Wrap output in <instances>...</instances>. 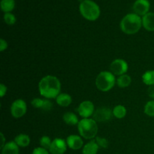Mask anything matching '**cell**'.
I'll return each mask as SVG.
<instances>
[{"label":"cell","mask_w":154,"mask_h":154,"mask_svg":"<svg viewBox=\"0 0 154 154\" xmlns=\"http://www.w3.org/2000/svg\"><path fill=\"white\" fill-rule=\"evenodd\" d=\"M39 93L45 99H57L60 94L61 83L54 75H47L42 78L38 84Z\"/></svg>","instance_id":"6da1fadb"},{"label":"cell","mask_w":154,"mask_h":154,"mask_svg":"<svg viewBox=\"0 0 154 154\" xmlns=\"http://www.w3.org/2000/svg\"><path fill=\"white\" fill-rule=\"evenodd\" d=\"M142 26V18L136 14H128L120 22V29L127 35L138 32Z\"/></svg>","instance_id":"7a4b0ae2"},{"label":"cell","mask_w":154,"mask_h":154,"mask_svg":"<svg viewBox=\"0 0 154 154\" xmlns=\"http://www.w3.org/2000/svg\"><path fill=\"white\" fill-rule=\"evenodd\" d=\"M78 125L80 135L85 139L93 140L97 135L98 126L96 121L93 119L83 118Z\"/></svg>","instance_id":"3957f363"},{"label":"cell","mask_w":154,"mask_h":154,"mask_svg":"<svg viewBox=\"0 0 154 154\" xmlns=\"http://www.w3.org/2000/svg\"><path fill=\"white\" fill-rule=\"evenodd\" d=\"M79 9L81 15L88 20H96L100 16L99 5L92 0H83L80 4Z\"/></svg>","instance_id":"277c9868"},{"label":"cell","mask_w":154,"mask_h":154,"mask_svg":"<svg viewBox=\"0 0 154 154\" xmlns=\"http://www.w3.org/2000/svg\"><path fill=\"white\" fill-rule=\"evenodd\" d=\"M116 79L114 75L111 72H100L96 79V86L100 91L108 92L114 87Z\"/></svg>","instance_id":"5b68a950"},{"label":"cell","mask_w":154,"mask_h":154,"mask_svg":"<svg viewBox=\"0 0 154 154\" xmlns=\"http://www.w3.org/2000/svg\"><path fill=\"white\" fill-rule=\"evenodd\" d=\"M26 103L23 99H16L11 106V114L14 118H20L26 113Z\"/></svg>","instance_id":"8992f818"},{"label":"cell","mask_w":154,"mask_h":154,"mask_svg":"<svg viewBox=\"0 0 154 154\" xmlns=\"http://www.w3.org/2000/svg\"><path fill=\"white\" fill-rule=\"evenodd\" d=\"M113 111L109 107H99L95 110L93 115V119L96 122H108L111 120Z\"/></svg>","instance_id":"52a82bcc"},{"label":"cell","mask_w":154,"mask_h":154,"mask_svg":"<svg viewBox=\"0 0 154 154\" xmlns=\"http://www.w3.org/2000/svg\"><path fill=\"white\" fill-rule=\"evenodd\" d=\"M128 69H129L128 63L123 59H117L114 60L110 66V70L111 73L118 76L125 75L128 71Z\"/></svg>","instance_id":"ba28073f"},{"label":"cell","mask_w":154,"mask_h":154,"mask_svg":"<svg viewBox=\"0 0 154 154\" xmlns=\"http://www.w3.org/2000/svg\"><path fill=\"white\" fill-rule=\"evenodd\" d=\"M78 111L79 115L83 118H89L93 115L95 112V107L91 101L86 100L81 102L78 106Z\"/></svg>","instance_id":"9c48e42d"},{"label":"cell","mask_w":154,"mask_h":154,"mask_svg":"<svg viewBox=\"0 0 154 154\" xmlns=\"http://www.w3.org/2000/svg\"><path fill=\"white\" fill-rule=\"evenodd\" d=\"M67 143L62 138H55L52 141L49 152L51 154H64L67 150Z\"/></svg>","instance_id":"30bf717a"},{"label":"cell","mask_w":154,"mask_h":154,"mask_svg":"<svg viewBox=\"0 0 154 154\" xmlns=\"http://www.w3.org/2000/svg\"><path fill=\"white\" fill-rule=\"evenodd\" d=\"M150 4L148 0H136L133 5V11L135 14L139 16H144L149 13Z\"/></svg>","instance_id":"8fae6325"},{"label":"cell","mask_w":154,"mask_h":154,"mask_svg":"<svg viewBox=\"0 0 154 154\" xmlns=\"http://www.w3.org/2000/svg\"><path fill=\"white\" fill-rule=\"evenodd\" d=\"M66 143H67L68 147L74 150H79V149L82 148L84 146L83 139L81 136L77 135H71L68 136L67 139H66Z\"/></svg>","instance_id":"7c38bea8"},{"label":"cell","mask_w":154,"mask_h":154,"mask_svg":"<svg viewBox=\"0 0 154 154\" xmlns=\"http://www.w3.org/2000/svg\"><path fill=\"white\" fill-rule=\"evenodd\" d=\"M142 26L149 32H154V13L149 12L142 17Z\"/></svg>","instance_id":"4fadbf2b"},{"label":"cell","mask_w":154,"mask_h":154,"mask_svg":"<svg viewBox=\"0 0 154 154\" xmlns=\"http://www.w3.org/2000/svg\"><path fill=\"white\" fill-rule=\"evenodd\" d=\"M19 146L15 141H9L2 148V154H19Z\"/></svg>","instance_id":"5bb4252c"},{"label":"cell","mask_w":154,"mask_h":154,"mask_svg":"<svg viewBox=\"0 0 154 154\" xmlns=\"http://www.w3.org/2000/svg\"><path fill=\"white\" fill-rule=\"evenodd\" d=\"M99 147L96 140H91L83 147V154H97Z\"/></svg>","instance_id":"9a60e30c"},{"label":"cell","mask_w":154,"mask_h":154,"mask_svg":"<svg viewBox=\"0 0 154 154\" xmlns=\"http://www.w3.org/2000/svg\"><path fill=\"white\" fill-rule=\"evenodd\" d=\"M57 103L61 107H68L72 102V96L68 93H60L56 99Z\"/></svg>","instance_id":"2e32d148"},{"label":"cell","mask_w":154,"mask_h":154,"mask_svg":"<svg viewBox=\"0 0 154 154\" xmlns=\"http://www.w3.org/2000/svg\"><path fill=\"white\" fill-rule=\"evenodd\" d=\"M30 138L28 135L26 134H20L17 135L14 138V141L19 147H26L30 144Z\"/></svg>","instance_id":"e0dca14e"},{"label":"cell","mask_w":154,"mask_h":154,"mask_svg":"<svg viewBox=\"0 0 154 154\" xmlns=\"http://www.w3.org/2000/svg\"><path fill=\"white\" fill-rule=\"evenodd\" d=\"M63 118V121H64L66 124L69 125V126H75V125L78 124V123H79V120H78L77 115L72 112L65 113Z\"/></svg>","instance_id":"ac0fdd59"},{"label":"cell","mask_w":154,"mask_h":154,"mask_svg":"<svg viewBox=\"0 0 154 154\" xmlns=\"http://www.w3.org/2000/svg\"><path fill=\"white\" fill-rule=\"evenodd\" d=\"M131 83H132V78L129 75H126V74L119 76V78L117 80V86L119 87H121V88L129 87Z\"/></svg>","instance_id":"d6986e66"},{"label":"cell","mask_w":154,"mask_h":154,"mask_svg":"<svg viewBox=\"0 0 154 154\" xmlns=\"http://www.w3.org/2000/svg\"><path fill=\"white\" fill-rule=\"evenodd\" d=\"M126 108L122 105H118L115 106L113 109V115L117 119H123L126 115Z\"/></svg>","instance_id":"ffe728a7"},{"label":"cell","mask_w":154,"mask_h":154,"mask_svg":"<svg viewBox=\"0 0 154 154\" xmlns=\"http://www.w3.org/2000/svg\"><path fill=\"white\" fill-rule=\"evenodd\" d=\"M142 81L149 87L154 86V70L147 71L142 75Z\"/></svg>","instance_id":"44dd1931"},{"label":"cell","mask_w":154,"mask_h":154,"mask_svg":"<svg viewBox=\"0 0 154 154\" xmlns=\"http://www.w3.org/2000/svg\"><path fill=\"white\" fill-rule=\"evenodd\" d=\"M15 7L14 0H2L1 8L5 13H9L14 10Z\"/></svg>","instance_id":"7402d4cb"},{"label":"cell","mask_w":154,"mask_h":154,"mask_svg":"<svg viewBox=\"0 0 154 154\" xmlns=\"http://www.w3.org/2000/svg\"><path fill=\"white\" fill-rule=\"evenodd\" d=\"M144 113L149 117H154V100L149 101L144 106Z\"/></svg>","instance_id":"603a6c76"},{"label":"cell","mask_w":154,"mask_h":154,"mask_svg":"<svg viewBox=\"0 0 154 154\" xmlns=\"http://www.w3.org/2000/svg\"><path fill=\"white\" fill-rule=\"evenodd\" d=\"M51 144H52V141L51 140L50 137L48 136H42L40 139V145L41 147L43 148L49 150L51 147Z\"/></svg>","instance_id":"cb8c5ba5"},{"label":"cell","mask_w":154,"mask_h":154,"mask_svg":"<svg viewBox=\"0 0 154 154\" xmlns=\"http://www.w3.org/2000/svg\"><path fill=\"white\" fill-rule=\"evenodd\" d=\"M16 17L13 14L9 12V13H5L4 14V21L8 25H14L16 23Z\"/></svg>","instance_id":"d4e9b609"},{"label":"cell","mask_w":154,"mask_h":154,"mask_svg":"<svg viewBox=\"0 0 154 154\" xmlns=\"http://www.w3.org/2000/svg\"><path fill=\"white\" fill-rule=\"evenodd\" d=\"M96 141L98 145H99V148L105 149L108 147V141L106 138L97 136L96 138Z\"/></svg>","instance_id":"484cf974"},{"label":"cell","mask_w":154,"mask_h":154,"mask_svg":"<svg viewBox=\"0 0 154 154\" xmlns=\"http://www.w3.org/2000/svg\"><path fill=\"white\" fill-rule=\"evenodd\" d=\"M53 108V103L48 99H44V102H43V105H42V108L41 110H43V111H51Z\"/></svg>","instance_id":"4316f807"},{"label":"cell","mask_w":154,"mask_h":154,"mask_svg":"<svg viewBox=\"0 0 154 154\" xmlns=\"http://www.w3.org/2000/svg\"><path fill=\"white\" fill-rule=\"evenodd\" d=\"M43 102H44V99H39V98H35V99L32 100L31 104L34 108L41 109L42 107V105H43Z\"/></svg>","instance_id":"83f0119b"},{"label":"cell","mask_w":154,"mask_h":154,"mask_svg":"<svg viewBox=\"0 0 154 154\" xmlns=\"http://www.w3.org/2000/svg\"><path fill=\"white\" fill-rule=\"evenodd\" d=\"M32 154H49V152L47 149L43 148L42 147H36L33 150Z\"/></svg>","instance_id":"f1b7e54d"},{"label":"cell","mask_w":154,"mask_h":154,"mask_svg":"<svg viewBox=\"0 0 154 154\" xmlns=\"http://www.w3.org/2000/svg\"><path fill=\"white\" fill-rule=\"evenodd\" d=\"M8 48V43L5 39H0V51H4Z\"/></svg>","instance_id":"f546056e"},{"label":"cell","mask_w":154,"mask_h":154,"mask_svg":"<svg viewBox=\"0 0 154 154\" xmlns=\"http://www.w3.org/2000/svg\"><path fill=\"white\" fill-rule=\"evenodd\" d=\"M7 93V87L5 86L3 84H0V96L2 98L4 97L5 95Z\"/></svg>","instance_id":"4dcf8cb0"},{"label":"cell","mask_w":154,"mask_h":154,"mask_svg":"<svg viewBox=\"0 0 154 154\" xmlns=\"http://www.w3.org/2000/svg\"><path fill=\"white\" fill-rule=\"evenodd\" d=\"M147 94L154 100V86H150L147 90Z\"/></svg>","instance_id":"1f68e13d"},{"label":"cell","mask_w":154,"mask_h":154,"mask_svg":"<svg viewBox=\"0 0 154 154\" xmlns=\"http://www.w3.org/2000/svg\"><path fill=\"white\" fill-rule=\"evenodd\" d=\"M1 138H2V143H1V148H2L3 147L5 146V144H6V143H5V137H4V135H3V133H2L1 132Z\"/></svg>","instance_id":"d6a6232c"}]
</instances>
